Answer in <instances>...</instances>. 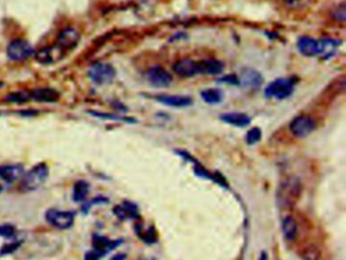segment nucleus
I'll return each instance as SVG.
<instances>
[{"mask_svg":"<svg viewBox=\"0 0 346 260\" xmlns=\"http://www.w3.org/2000/svg\"><path fill=\"white\" fill-rule=\"evenodd\" d=\"M105 255V253L98 251V250H93V251H89L86 256H85V260H100L103 256Z\"/></svg>","mask_w":346,"mask_h":260,"instance_id":"32","label":"nucleus"},{"mask_svg":"<svg viewBox=\"0 0 346 260\" xmlns=\"http://www.w3.org/2000/svg\"><path fill=\"white\" fill-rule=\"evenodd\" d=\"M312 0H284L287 8L292 10H302L308 7Z\"/></svg>","mask_w":346,"mask_h":260,"instance_id":"27","label":"nucleus"},{"mask_svg":"<svg viewBox=\"0 0 346 260\" xmlns=\"http://www.w3.org/2000/svg\"><path fill=\"white\" fill-rule=\"evenodd\" d=\"M302 192L301 182L296 177L288 178L281 183L276 195L278 205L282 209H290L296 205Z\"/></svg>","mask_w":346,"mask_h":260,"instance_id":"1","label":"nucleus"},{"mask_svg":"<svg viewBox=\"0 0 346 260\" xmlns=\"http://www.w3.org/2000/svg\"><path fill=\"white\" fill-rule=\"evenodd\" d=\"M238 82L244 89L249 91L258 90L263 83L262 75L255 69L245 68L238 77Z\"/></svg>","mask_w":346,"mask_h":260,"instance_id":"10","label":"nucleus"},{"mask_svg":"<svg viewBox=\"0 0 346 260\" xmlns=\"http://www.w3.org/2000/svg\"><path fill=\"white\" fill-rule=\"evenodd\" d=\"M262 138V132L259 128L254 127L251 130L248 131L247 135H246V142L249 145H254L256 143H258Z\"/></svg>","mask_w":346,"mask_h":260,"instance_id":"26","label":"nucleus"},{"mask_svg":"<svg viewBox=\"0 0 346 260\" xmlns=\"http://www.w3.org/2000/svg\"><path fill=\"white\" fill-rule=\"evenodd\" d=\"M30 95L31 99L40 103H55L59 100V93L50 88L35 89Z\"/></svg>","mask_w":346,"mask_h":260,"instance_id":"17","label":"nucleus"},{"mask_svg":"<svg viewBox=\"0 0 346 260\" xmlns=\"http://www.w3.org/2000/svg\"><path fill=\"white\" fill-rule=\"evenodd\" d=\"M31 99V95L28 92L25 91H19L12 93L7 96L6 101L10 103H15V104H23L28 102Z\"/></svg>","mask_w":346,"mask_h":260,"instance_id":"24","label":"nucleus"},{"mask_svg":"<svg viewBox=\"0 0 346 260\" xmlns=\"http://www.w3.org/2000/svg\"><path fill=\"white\" fill-rule=\"evenodd\" d=\"M16 229L12 225H0V236L6 237V238H12L15 236Z\"/></svg>","mask_w":346,"mask_h":260,"instance_id":"29","label":"nucleus"},{"mask_svg":"<svg viewBox=\"0 0 346 260\" xmlns=\"http://www.w3.org/2000/svg\"><path fill=\"white\" fill-rule=\"evenodd\" d=\"M90 185L86 181H79L74 186V194L73 198L75 202H83L86 200L89 194Z\"/></svg>","mask_w":346,"mask_h":260,"instance_id":"23","label":"nucleus"},{"mask_svg":"<svg viewBox=\"0 0 346 260\" xmlns=\"http://www.w3.org/2000/svg\"><path fill=\"white\" fill-rule=\"evenodd\" d=\"M2 85H3V83H2V82H0V86H2Z\"/></svg>","mask_w":346,"mask_h":260,"instance_id":"36","label":"nucleus"},{"mask_svg":"<svg viewBox=\"0 0 346 260\" xmlns=\"http://www.w3.org/2000/svg\"><path fill=\"white\" fill-rule=\"evenodd\" d=\"M120 243H122L121 240H110L107 237L104 236H100V235H94L93 240H92V244L95 250L101 251L103 253H107L110 250L115 249Z\"/></svg>","mask_w":346,"mask_h":260,"instance_id":"19","label":"nucleus"},{"mask_svg":"<svg viewBox=\"0 0 346 260\" xmlns=\"http://www.w3.org/2000/svg\"><path fill=\"white\" fill-rule=\"evenodd\" d=\"M146 77L147 80L156 88H166L173 81V77L170 72L162 66H154L150 68L146 73Z\"/></svg>","mask_w":346,"mask_h":260,"instance_id":"9","label":"nucleus"},{"mask_svg":"<svg viewBox=\"0 0 346 260\" xmlns=\"http://www.w3.org/2000/svg\"><path fill=\"white\" fill-rule=\"evenodd\" d=\"M345 4H341L339 5L333 12H332V17L335 21L340 22V23H344L345 22Z\"/></svg>","mask_w":346,"mask_h":260,"instance_id":"28","label":"nucleus"},{"mask_svg":"<svg viewBox=\"0 0 346 260\" xmlns=\"http://www.w3.org/2000/svg\"><path fill=\"white\" fill-rule=\"evenodd\" d=\"M302 257L304 260H320L321 251L315 245H310L304 249L302 252Z\"/></svg>","mask_w":346,"mask_h":260,"instance_id":"25","label":"nucleus"},{"mask_svg":"<svg viewBox=\"0 0 346 260\" xmlns=\"http://www.w3.org/2000/svg\"><path fill=\"white\" fill-rule=\"evenodd\" d=\"M25 175V169L21 164H8L0 166V179L7 183H14Z\"/></svg>","mask_w":346,"mask_h":260,"instance_id":"15","label":"nucleus"},{"mask_svg":"<svg viewBox=\"0 0 346 260\" xmlns=\"http://www.w3.org/2000/svg\"><path fill=\"white\" fill-rule=\"evenodd\" d=\"M174 72L182 78H190L199 74L198 61L190 58H182L176 61L173 65Z\"/></svg>","mask_w":346,"mask_h":260,"instance_id":"12","label":"nucleus"},{"mask_svg":"<svg viewBox=\"0 0 346 260\" xmlns=\"http://www.w3.org/2000/svg\"><path fill=\"white\" fill-rule=\"evenodd\" d=\"M266 257H267V256H266V253L263 252L262 255H261V257H260V260H266Z\"/></svg>","mask_w":346,"mask_h":260,"instance_id":"34","label":"nucleus"},{"mask_svg":"<svg viewBox=\"0 0 346 260\" xmlns=\"http://www.w3.org/2000/svg\"><path fill=\"white\" fill-rule=\"evenodd\" d=\"M300 53L306 57H314L323 53V46L321 40H315L311 37H302L297 44Z\"/></svg>","mask_w":346,"mask_h":260,"instance_id":"11","label":"nucleus"},{"mask_svg":"<svg viewBox=\"0 0 346 260\" xmlns=\"http://www.w3.org/2000/svg\"><path fill=\"white\" fill-rule=\"evenodd\" d=\"M202 100L210 105H218L223 101V93L219 89H209L201 92Z\"/></svg>","mask_w":346,"mask_h":260,"instance_id":"22","label":"nucleus"},{"mask_svg":"<svg viewBox=\"0 0 346 260\" xmlns=\"http://www.w3.org/2000/svg\"><path fill=\"white\" fill-rule=\"evenodd\" d=\"M21 245V242H16V243H11V244H7L5 245L2 249H0V255H7V254H11L14 253Z\"/></svg>","mask_w":346,"mask_h":260,"instance_id":"31","label":"nucleus"},{"mask_svg":"<svg viewBox=\"0 0 346 260\" xmlns=\"http://www.w3.org/2000/svg\"><path fill=\"white\" fill-rule=\"evenodd\" d=\"M116 76L115 68L108 63H95L89 70V77L96 84H108L113 81Z\"/></svg>","mask_w":346,"mask_h":260,"instance_id":"4","label":"nucleus"},{"mask_svg":"<svg viewBox=\"0 0 346 260\" xmlns=\"http://www.w3.org/2000/svg\"><path fill=\"white\" fill-rule=\"evenodd\" d=\"M2 191H3V187H2V186H0V193H2Z\"/></svg>","mask_w":346,"mask_h":260,"instance_id":"35","label":"nucleus"},{"mask_svg":"<svg viewBox=\"0 0 346 260\" xmlns=\"http://www.w3.org/2000/svg\"><path fill=\"white\" fill-rule=\"evenodd\" d=\"M90 114H92L95 117L103 118V119L119 120V121H126V122H134L132 119H126V118H122V117H118V116H114V115H110V114H103V113H97V112H90Z\"/></svg>","mask_w":346,"mask_h":260,"instance_id":"30","label":"nucleus"},{"mask_svg":"<svg viewBox=\"0 0 346 260\" xmlns=\"http://www.w3.org/2000/svg\"><path fill=\"white\" fill-rule=\"evenodd\" d=\"M125 258H126V255L123 254V253H120V254L115 255V256L112 258V260H124Z\"/></svg>","mask_w":346,"mask_h":260,"instance_id":"33","label":"nucleus"},{"mask_svg":"<svg viewBox=\"0 0 346 260\" xmlns=\"http://www.w3.org/2000/svg\"><path fill=\"white\" fill-rule=\"evenodd\" d=\"M314 129L315 121L306 115L296 117L290 124V130L297 138H305L309 136Z\"/></svg>","mask_w":346,"mask_h":260,"instance_id":"6","label":"nucleus"},{"mask_svg":"<svg viewBox=\"0 0 346 260\" xmlns=\"http://www.w3.org/2000/svg\"><path fill=\"white\" fill-rule=\"evenodd\" d=\"M220 119L223 122L238 128L247 127L251 123V118L244 113H226L221 115Z\"/></svg>","mask_w":346,"mask_h":260,"instance_id":"18","label":"nucleus"},{"mask_svg":"<svg viewBox=\"0 0 346 260\" xmlns=\"http://www.w3.org/2000/svg\"><path fill=\"white\" fill-rule=\"evenodd\" d=\"M48 178V167L45 163L37 164L23 176L21 190L23 192H32L39 189Z\"/></svg>","mask_w":346,"mask_h":260,"instance_id":"2","label":"nucleus"},{"mask_svg":"<svg viewBox=\"0 0 346 260\" xmlns=\"http://www.w3.org/2000/svg\"><path fill=\"white\" fill-rule=\"evenodd\" d=\"M113 212L119 219L126 220L137 216V207L130 202H124L123 205L116 206L113 209Z\"/></svg>","mask_w":346,"mask_h":260,"instance_id":"20","label":"nucleus"},{"mask_svg":"<svg viewBox=\"0 0 346 260\" xmlns=\"http://www.w3.org/2000/svg\"><path fill=\"white\" fill-rule=\"evenodd\" d=\"M296 80L293 78H279L270 82L264 91L266 98L286 100L291 97L295 91Z\"/></svg>","mask_w":346,"mask_h":260,"instance_id":"3","label":"nucleus"},{"mask_svg":"<svg viewBox=\"0 0 346 260\" xmlns=\"http://www.w3.org/2000/svg\"><path fill=\"white\" fill-rule=\"evenodd\" d=\"M63 55V51L59 49L57 46L53 47H45L38 50L35 53V59L41 64H52L57 60H60V56Z\"/></svg>","mask_w":346,"mask_h":260,"instance_id":"14","label":"nucleus"},{"mask_svg":"<svg viewBox=\"0 0 346 260\" xmlns=\"http://www.w3.org/2000/svg\"><path fill=\"white\" fill-rule=\"evenodd\" d=\"M283 234L288 241H294L298 235V225L292 216H288L282 223Z\"/></svg>","mask_w":346,"mask_h":260,"instance_id":"21","label":"nucleus"},{"mask_svg":"<svg viewBox=\"0 0 346 260\" xmlns=\"http://www.w3.org/2000/svg\"><path fill=\"white\" fill-rule=\"evenodd\" d=\"M158 103L172 108H186L193 104V100L186 96H174V95H159L155 97Z\"/></svg>","mask_w":346,"mask_h":260,"instance_id":"13","label":"nucleus"},{"mask_svg":"<svg viewBox=\"0 0 346 260\" xmlns=\"http://www.w3.org/2000/svg\"><path fill=\"white\" fill-rule=\"evenodd\" d=\"M224 70V64L217 59H205L198 61L199 74L205 75H218Z\"/></svg>","mask_w":346,"mask_h":260,"instance_id":"16","label":"nucleus"},{"mask_svg":"<svg viewBox=\"0 0 346 260\" xmlns=\"http://www.w3.org/2000/svg\"><path fill=\"white\" fill-rule=\"evenodd\" d=\"M47 221L57 229H68L71 228L75 222V215L72 212L49 210L46 214Z\"/></svg>","mask_w":346,"mask_h":260,"instance_id":"8","label":"nucleus"},{"mask_svg":"<svg viewBox=\"0 0 346 260\" xmlns=\"http://www.w3.org/2000/svg\"><path fill=\"white\" fill-rule=\"evenodd\" d=\"M81 34L74 27H66L60 31L57 37V47L62 51L76 48L80 42Z\"/></svg>","mask_w":346,"mask_h":260,"instance_id":"7","label":"nucleus"},{"mask_svg":"<svg viewBox=\"0 0 346 260\" xmlns=\"http://www.w3.org/2000/svg\"><path fill=\"white\" fill-rule=\"evenodd\" d=\"M7 53L9 58L13 61H24L33 55L34 49L28 41L17 39L10 43Z\"/></svg>","mask_w":346,"mask_h":260,"instance_id":"5","label":"nucleus"}]
</instances>
